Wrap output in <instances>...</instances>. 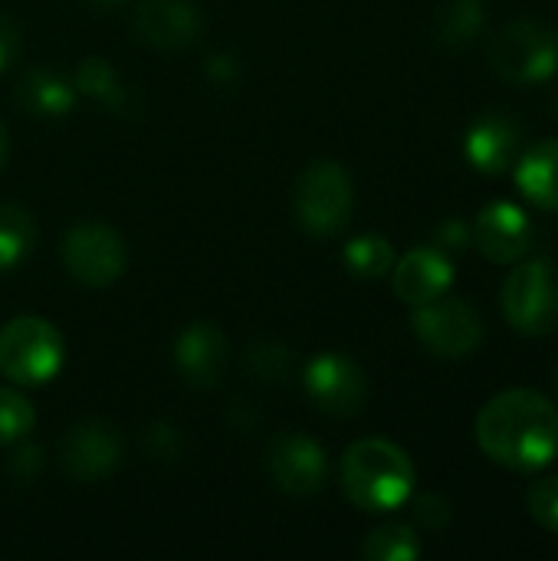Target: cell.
I'll return each mask as SVG.
<instances>
[{
	"instance_id": "6da1fadb",
	"label": "cell",
	"mask_w": 558,
	"mask_h": 561,
	"mask_svg": "<svg viewBox=\"0 0 558 561\" xmlns=\"http://www.w3.org/2000/svg\"><path fill=\"white\" fill-rule=\"evenodd\" d=\"M480 450L510 470L533 473L558 457V408L529 388H513L483 404L477 417Z\"/></svg>"
},
{
	"instance_id": "7a4b0ae2",
	"label": "cell",
	"mask_w": 558,
	"mask_h": 561,
	"mask_svg": "<svg viewBox=\"0 0 558 561\" xmlns=\"http://www.w3.org/2000/svg\"><path fill=\"white\" fill-rule=\"evenodd\" d=\"M342 493L352 506L365 513H391L401 510L414 493V463L411 457L382 437L355 440L339 467Z\"/></svg>"
},
{
	"instance_id": "3957f363",
	"label": "cell",
	"mask_w": 558,
	"mask_h": 561,
	"mask_svg": "<svg viewBox=\"0 0 558 561\" xmlns=\"http://www.w3.org/2000/svg\"><path fill=\"white\" fill-rule=\"evenodd\" d=\"M293 210L306 233L335 237L339 230H345V224L352 220V210H355L352 174L332 158L309 161L296 178Z\"/></svg>"
},
{
	"instance_id": "277c9868",
	"label": "cell",
	"mask_w": 558,
	"mask_h": 561,
	"mask_svg": "<svg viewBox=\"0 0 558 561\" xmlns=\"http://www.w3.org/2000/svg\"><path fill=\"white\" fill-rule=\"evenodd\" d=\"M62 335L39 316H16L0 332V375L13 385H46L62 368Z\"/></svg>"
},
{
	"instance_id": "5b68a950",
	"label": "cell",
	"mask_w": 558,
	"mask_h": 561,
	"mask_svg": "<svg viewBox=\"0 0 558 561\" xmlns=\"http://www.w3.org/2000/svg\"><path fill=\"white\" fill-rule=\"evenodd\" d=\"M490 66L513 85H539L558 76V30L539 20L506 23L490 43Z\"/></svg>"
},
{
	"instance_id": "8992f818",
	"label": "cell",
	"mask_w": 558,
	"mask_h": 561,
	"mask_svg": "<svg viewBox=\"0 0 558 561\" xmlns=\"http://www.w3.org/2000/svg\"><path fill=\"white\" fill-rule=\"evenodd\" d=\"M503 316L523 335H549L558 329V266L553 260H526L503 283Z\"/></svg>"
},
{
	"instance_id": "52a82bcc",
	"label": "cell",
	"mask_w": 558,
	"mask_h": 561,
	"mask_svg": "<svg viewBox=\"0 0 558 561\" xmlns=\"http://www.w3.org/2000/svg\"><path fill=\"white\" fill-rule=\"evenodd\" d=\"M62 263L69 276L82 286L105 289L122 279L128 266V250L118 230L99 220H82L66 230L62 237Z\"/></svg>"
},
{
	"instance_id": "ba28073f",
	"label": "cell",
	"mask_w": 558,
	"mask_h": 561,
	"mask_svg": "<svg viewBox=\"0 0 558 561\" xmlns=\"http://www.w3.org/2000/svg\"><path fill=\"white\" fill-rule=\"evenodd\" d=\"M414 335L424 348H431L441 358H467L483 342V319L480 312L464 299H434L424 306H414Z\"/></svg>"
},
{
	"instance_id": "9c48e42d",
	"label": "cell",
	"mask_w": 558,
	"mask_h": 561,
	"mask_svg": "<svg viewBox=\"0 0 558 561\" xmlns=\"http://www.w3.org/2000/svg\"><path fill=\"white\" fill-rule=\"evenodd\" d=\"M303 385L312 408L329 417H355L368 404V378L362 365L339 352L309 358L303 371Z\"/></svg>"
},
{
	"instance_id": "30bf717a",
	"label": "cell",
	"mask_w": 558,
	"mask_h": 561,
	"mask_svg": "<svg viewBox=\"0 0 558 561\" xmlns=\"http://www.w3.org/2000/svg\"><path fill=\"white\" fill-rule=\"evenodd\" d=\"M122 434L105 421H79L59 440V467L79 483H95L109 477L122 463Z\"/></svg>"
},
{
	"instance_id": "8fae6325",
	"label": "cell",
	"mask_w": 558,
	"mask_h": 561,
	"mask_svg": "<svg viewBox=\"0 0 558 561\" xmlns=\"http://www.w3.org/2000/svg\"><path fill=\"white\" fill-rule=\"evenodd\" d=\"M266 473L276 483V490L289 493V496H312L322 490L329 463H326V450L319 440L286 431L276 434L266 447Z\"/></svg>"
},
{
	"instance_id": "7c38bea8",
	"label": "cell",
	"mask_w": 558,
	"mask_h": 561,
	"mask_svg": "<svg viewBox=\"0 0 558 561\" xmlns=\"http://www.w3.org/2000/svg\"><path fill=\"white\" fill-rule=\"evenodd\" d=\"M201 30L204 16L191 0H138L132 10V33L151 49H184Z\"/></svg>"
},
{
	"instance_id": "4fadbf2b",
	"label": "cell",
	"mask_w": 558,
	"mask_h": 561,
	"mask_svg": "<svg viewBox=\"0 0 558 561\" xmlns=\"http://www.w3.org/2000/svg\"><path fill=\"white\" fill-rule=\"evenodd\" d=\"M533 240H536L533 220H529L526 210L516 207V204L497 201V204H490V207H483V210L477 214L474 243L480 247V253H483L490 263H500V266L520 263L523 256H529Z\"/></svg>"
},
{
	"instance_id": "5bb4252c",
	"label": "cell",
	"mask_w": 558,
	"mask_h": 561,
	"mask_svg": "<svg viewBox=\"0 0 558 561\" xmlns=\"http://www.w3.org/2000/svg\"><path fill=\"white\" fill-rule=\"evenodd\" d=\"M230 362L227 335L210 322H191L174 342V368L191 388H217Z\"/></svg>"
},
{
	"instance_id": "9a60e30c",
	"label": "cell",
	"mask_w": 558,
	"mask_h": 561,
	"mask_svg": "<svg viewBox=\"0 0 558 561\" xmlns=\"http://www.w3.org/2000/svg\"><path fill=\"white\" fill-rule=\"evenodd\" d=\"M523 148V125L510 112L480 115L464 138V154L480 174H503L516 164Z\"/></svg>"
},
{
	"instance_id": "2e32d148",
	"label": "cell",
	"mask_w": 558,
	"mask_h": 561,
	"mask_svg": "<svg viewBox=\"0 0 558 561\" xmlns=\"http://www.w3.org/2000/svg\"><path fill=\"white\" fill-rule=\"evenodd\" d=\"M391 283L401 302L424 306L441 299L454 283V263L437 247H418L391 266Z\"/></svg>"
},
{
	"instance_id": "e0dca14e",
	"label": "cell",
	"mask_w": 558,
	"mask_h": 561,
	"mask_svg": "<svg viewBox=\"0 0 558 561\" xmlns=\"http://www.w3.org/2000/svg\"><path fill=\"white\" fill-rule=\"evenodd\" d=\"M16 105L33 118H62L76 105V85L49 66H33L16 79Z\"/></svg>"
},
{
	"instance_id": "ac0fdd59",
	"label": "cell",
	"mask_w": 558,
	"mask_h": 561,
	"mask_svg": "<svg viewBox=\"0 0 558 561\" xmlns=\"http://www.w3.org/2000/svg\"><path fill=\"white\" fill-rule=\"evenodd\" d=\"M516 184L526 201L558 214V138H549L516 158Z\"/></svg>"
},
{
	"instance_id": "d6986e66",
	"label": "cell",
	"mask_w": 558,
	"mask_h": 561,
	"mask_svg": "<svg viewBox=\"0 0 558 561\" xmlns=\"http://www.w3.org/2000/svg\"><path fill=\"white\" fill-rule=\"evenodd\" d=\"M76 92L89 95L92 102H99L102 108L115 112V115H128L135 99L128 92V85L122 82V76L115 72V66L102 56H89L82 59V66L76 69V79H72Z\"/></svg>"
},
{
	"instance_id": "ffe728a7",
	"label": "cell",
	"mask_w": 558,
	"mask_h": 561,
	"mask_svg": "<svg viewBox=\"0 0 558 561\" xmlns=\"http://www.w3.org/2000/svg\"><path fill=\"white\" fill-rule=\"evenodd\" d=\"M36 243V220L20 204H0V273L20 266Z\"/></svg>"
},
{
	"instance_id": "44dd1931",
	"label": "cell",
	"mask_w": 558,
	"mask_h": 561,
	"mask_svg": "<svg viewBox=\"0 0 558 561\" xmlns=\"http://www.w3.org/2000/svg\"><path fill=\"white\" fill-rule=\"evenodd\" d=\"M487 26L483 0H447L437 13V36L447 46H470Z\"/></svg>"
},
{
	"instance_id": "7402d4cb",
	"label": "cell",
	"mask_w": 558,
	"mask_h": 561,
	"mask_svg": "<svg viewBox=\"0 0 558 561\" xmlns=\"http://www.w3.org/2000/svg\"><path fill=\"white\" fill-rule=\"evenodd\" d=\"M342 263L355 279H382L395 266V250L385 237L378 233H362L352 237L342 250Z\"/></svg>"
},
{
	"instance_id": "603a6c76",
	"label": "cell",
	"mask_w": 558,
	"mask_h": 561,
	"mask_svg": "<svg viewBox=\"0 0 558 561\" xmlns=\"http://www.w3.org/2000/svg\"><path fill=\"white\" fill-rule=\"evenodd\" d=\"M421 539L411 526L388 523L375 533L365 536L362 542V559L365 561H414L421 559Z\"/></svg>"
},
{
	"instance_id": "cb8c5ba5",
	"label": "cell",
	"mask_w": 558,
	"mask_h": 561,
	"mask_svg": "<svg viewBox=\"0 0 558 561\" xmlns=\"http://www.w3.org/2000/svg\"><path fill=\"white\" fill-rule=\"evenodd\" d=\"M33 424H36L33 404L16 391L0 388V447L23 440L33 431Z\"/></svg>"
},
{
	"instance_id": "d4e9b609",
	"label": "cell",
	"mask_w": 558,
	"mask_h": 561,
	"mask_svg": "<svg viewBox=\"0 0 558 561\" xmlns=\"http://www.w3.org/2000/svg\"><path fill=\"white\" fill-rule=\"evenodd\" d=\"M293 368L289 348L276 345V342H260L250 348V371L263 381H283Z\"/></svg>"
},
{
	"instance_id": "484cf974",
	"label": "cell",
	"mask_w": 558,
	"mask_h": 561,
	"mask_svg": "<svg viewBox=\"0 0 558 561\" xmlns=\"http://www.w3.org/2000/svg\"><path fill=\"white\" fill-rule=\"evenodd\" d=\"M529 516L558 536V477H546L529 490Z\"/></svg>"
},
{
	"instance_id": "4316f807",
	"label": "cell",
	"mask_w": 558,
	"mask_h": 561,
	"mask_svg": "<svg viewBox=\"0 0 558 561\" xmlns=\"http://www.w3.org/2000/svg\"><path fill=\"white\" fill-rule=\"evenodd\" d=\"M414 523L428 533H441L451 523V503L441 493H424L414 500Z\"/></svg>"
},
{
	"instance_id": "83f0119b",
	"label": "cell",
	"mask_w": 558,
	"mask_h": 561,
	"mask_svg": "<svg viewBox=\"0 0 558 561\" xmlns=\"http://www.w3.org/2000/svg\"><path fill=\"white\" fill-rule=\"evenodd\" d=\"M470 240H474V230L464 224V220H444L437 230H434V247L437 250H444L447 256L451 253H460V250H467L470 247Z\"/></svg>"
},
{
	"instance_id": "f1b7e54d",
	"label": "cell",
	"mask_w": 558,
	"mask_h": 561,
	"mask_svg": "<svg viewBox=\"0 0 558 561\" xmlns=\"http://www.w3.org/2000/svg\"><path fill=\"white\" fill-rule=\"evenodd\" d=\"M39 460H43V450L39 447H20L13 457H10V463H7V473L16 480V483H30L33 477H36V470H39Z\"/></svg>"
},
{
	"instance_id": "f546056e",
	"label": "cell",
	"mask_w": 558,
	"mask_h": 561,
	"mask_svg": "<svg viewBox=\"0 0 558 561\" xmlns=\"http://www.w3.org/2000/svg\"><path fill=\"white\" fill-rule=\"evenodd\" d=\"M20 56V30L10 16H0V72L10 69Z\"/></svg>"
},
{
	"instance_id": "4dcf8cb0",
	"label": "cell",
	"mask_w": 558,
	"mask_h": 561,
	"mask_svg": "<svg viewBox=\"0 0 558 561\" xmlns=\"http://www.w3.org/2000/svg\"><path fill=\"white\" fill-rule=\"evenodd\" d=\"M148 440H155V447H148L151 457H174V454L181 450V437H178L174 427H168V424H155V427L148 431Z\"/></svg>"
},
{
	"instance_id": "1f68e13d",
	"label": "cell",
	"mask_w": 558,
	"mask_h": 561,
	"mask_svg": "<svg viewBox=\"0 0 558 561\" xmlns=\"http://www.w3.org/2000/svg\"><path fill=\"white\" fill-rule=\"evenodd\" d=\"M92 10H112V7H118L122 0H86Z\"/></svg>"
},
{
	"instance_id": "d6a6232c",
	"label": "cell",
	"mask_w": 558,
	"mask_h": 561,
	"mask_svg": "<svg viewBox=\"0 0 558 561\" xmlns=\"http://www.w3.org/2000/svg\"><path fill=\"white\" fill-rule=\"evenodd\" d=\"M3 164H7V128L0 122V171H3Z\"/></svg>"
},
{
	"instance_id": "836d02e7",
	"label": "cell",
	"mask_w": 558,
	"mask_h": 561,
	"mask_svg": "<svg viewBox=\"0 0 558 561\" xmlns=\"http://www.w3.org/2000/svg\"><path fill=\"white\" fill-rule=\"evenodd\" d=\"M556 394H558V368H556Z\"/></svg>"
},
{
	"instance_id": "e575fe53",
	"label": "cell",
	"mask_w": 558,
	"mask_h": 561,
	"mask_svg": "<svg viewBox=\"0 0 558 561\" xmlns=\"http://www.w3.org/2000/svg\"><path fill=\"white\" fill-rule=\"evenodd\" d=\"M556 115H558V99H556Z\"/></svg>"
}]
</instances>
